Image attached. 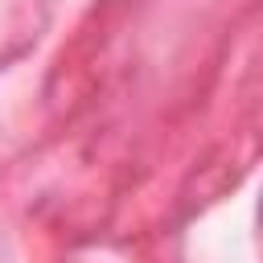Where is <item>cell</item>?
<instances>
[{
  "label": "cell",
  "mask_w": 263,
  "mask_h": 263,
  "mask_svg": "<svg viewBox=\"0 0 263 263\" xmlns=\"http://www.w3.org/2000/svg\"><path fill=\"white\" fill-rule=\"evenodd\" d=\"M259 222H263V201H259Z\"/></svg>",
  "instance_id": "obj_1"
}]
</instances>
